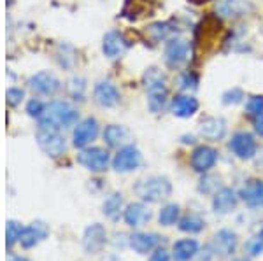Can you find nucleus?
I'll return each mask as SVG.
<instances>
[{
	"instance_id": "4be33fe9",
	"label": "nucleus",
	"mask_w": 263,
	"mask_h": 261,
	"mask_svg": "<svg viewBox=\"0 0 263 261\" xmlns=\"http://www.w3.org/2000/svg\"><path fill=\"white\" fill-rule=\"evenodd\" d=\"M95 98L102 107H114L120 102V91L112 83L102 81L95 86Z\"/></svg>"
},
{
	"instance_id": "2eb2a0df",
	"label": "nucleus",
	"mask_w": 263,
	"mask_h": 261,
	"mask_svg": "<svg viewBox=\"0 0 263 261\" xmlns=\"http://www.w3.org/2000/svg\"><path fill=\"white\" fill-rule=\"evenodd\" d=\"M151 210L147 205L141 204V202H137V204H130L128 207L125 209V212H123V219L128 226L132 228H139V226H144L146 223H149L151 219Z\"/></svg>"
},
{
	"instance_id": "f704fd0d",
	"label": "nucleus",
	"mask_w": 263,
	"mask_h": 261,
	"mask_svg": "<svg viewBox=\"0 0 263 261\" xmlns=\"http://www.w3.org/2000/svg\"><path fill=\"white\" fill-rule=\"evenodd\" d=\"M214 180H218V177H213V175H205V177L202 179L200 186H198V189H200L202 193H216L219 191V183L216 184Z\"/></svg>"
},
{
	"instance_id": "dca6fc26",
	"label": "nucleus",
	"mask_w": 263,
	"mask_h": 261,
	"mask_svg": "<svg viewBox=\"0 0 263 261\" xmlns=\"http://www.w3.org/2000/svg\"><path fill=\"white\" fill-rule=\"evenodd\" d=\"M200 135L213 142L221 140L227 135V121L223 117H205L200 123Z\"/></svg>"
},
{
	"instance_id": "c85d7f7f",
	"label": "nucleus",
	"mask_w": 263,
	"mask_h": 261,
	"mask_svg": "<svg viewBox=\"0 0 263 261\" xmlns=\"http://www.w3.org/2000/svg\"><path fill=\"white\" fill-rule=\"evenodd\" d=\"M179 210H181L179 205H176V204L165 205V207L160 210V216H158L160 225H163V226L176 225V223L179 221Z\"/></svg>"
},
{
	"instance_id": "c9c22d12",
	"label": "nucleus",
	"mask_w": 263,
	"mask_h": 261,
	"mask_svg": "<svg viewBox=\"0 0 263 261\" xmlns=\"http://www.w3.org/2000/svg\"><path fill=\"white\" fill-rule=\"evenodd\" d=\"M181 90H184V91H190V90H197V84H198V79H197V75L195 74H184L181 77Z\"/></svg>"
},
{
	"instance_id": "a19ab883",
	"label": "nucleus",
	"mask_w": 263,
	"mask_h": 261,
	"mask_svg": "<svg viewBox=\"0 0 263 261\" xmlns=\"http://www.w3.org/2000/svg\"><path fill=\"white\" fill-rule=\"evenodd\" d=\"M11 261H28L27 258H12Z\"/></svg>"
},
{
	"instance_id": "6e6552de",
	"label": "nucleus",
	"mask_w": 263,
	"mask_h": 261,
	"mask_svg": "<svg viewBox=\"0 0 263 261\" xmlns=\"http://www.w3.org/2000/svg\"><path fill=\"white\" fill-rule=\"evenodd\" d=\"M218 162V151L209 146H198L192 153V168L195 172L205 174Z\"/></svg>"
},
{
	"instance_id": "f03ea898",
	"label": "nucleus",
	"mask_w": 263,
	"mask_h": 261,
	"mask_svg": "<svg viewBox=\"0 0 263 261\" xmlns=\"http://www.w3.org/2000/svg\"><path fill=\"white\" fill-rule=\"evenodd\" d=\"M135 195L144 202L158 204L162 200H167L172 193V184L167 177L162 175H153V177L141 179L134 188Z\"/></svg>"
},
{
	"instance_id": "423d86ee",
	"label": "nucleus",
	"mask_w": 263,
	"mask_h": 261,
	"mask_svg": "<svg viewBox=\"0 0 263 261\" xmlns=\"http://www.w3.org/2000/svg\"><path fill=\"white\" fill-rule=\"evenodd\" d=\"M141 163H142V154L135 146L121 147L112 159V167L118 172H132L141 167Z\"/></svg>"
},
{
	"instance_id": "5701e85b",
	"label": "nucleus",
	"mask_w": 263,
	"mask_h": 261,
	"mask_svg": "<svg viewBox=\"0 0 263 261\" xmlns=\"http://www.w3.org/2000/svg\"><path fill=\"white\" fill-rule=\"evenodd\" d=\"M198 254V242L195 238H181L172 246V258L176 261H190Z\"/></svg>"
},
{
	"instance_id": "4468645a",
	"label": "nucleus",
	"mask_w": 263,
	"mask_h": 261,
	"mask_svg": "<svg viewBox=\"0 0 263 261\" xmlns=\"http://www.w3.org/2000/svg\"><path fill=\"white\" fill-rule=\"evenodd\" d=\"M48 235H49L48 225H44L42 221H35V223H32L30 226L23 228V231H21V237H20V242L25 249H30V247L37 246L39 242L44 240Z\"/></svg>"
},
{
	"instance_id": "473e14b6",
	"label": "nucleus",
	"mask_w": 263,
	"mask_h": 261,
	"mask_svg": "<svg viewBox=\"0 0 263 261\" xmlns=\"http://www.w3.org/2000/svg\"><path fill=\"white\" fill-rule=\"evenodd\" d=\"M246 109L251 116H260L263 112V96H251L246 104Z\"/></svg>"
},
{
	"instance_id": "bb28decb",
	"label": "nucleus",
	"mask_w": 263,
	"mask_h": 261,
	"mask_svg": "<svg viewBox=\"0 0 263 261\" xmlns=\"http://www.w3.org/2000/svg\"><path fill=\"white\" fill-rule=\"evenodd\" d=\"M174 33H176V28H174V25H171V23H153L147 27V35H149L155 42L168 39V37H172Z\"/></svg>"
},
{
	"instance_id": "72a5a7b5",
	"label": "nucleus",
	"mask_w": 263,
	"mask_h": 261,
	"mask_svg": "<svg viewBox=\"0 0 263 261\" xmlns=\"http://www.w3.org/2000/svg\"><path fill=\"white\" fill-rule=\"evenodd\" d=\"M244 98V93L239 90V88H233V90H228L227 93L223 95V104L224 105H237L240 104Z\"/></svg>"
},
{
	"instance_id": "79ce46f5",
	"label": "nucleus",
	"mask_w": 263,
	"mask_h": 261,
	"mask_svg": "<svg viewBox=\"0 0 263 261\" xmlns=\"http://www.w3.org/2000/svg\"><path fill=\"white\" fill-rule=\"evenodd\" d=\"M235 261H249V259L248 258H237Z\"/></svg>"
},
{
	"instance_id": "2f4dec72",
	"label": "nucleus",
	"mask_w": 263,
	"mask_h": 261,
	"mask_svg": "<svg viewBox=\"0 0 263 261\" xmlns=\"http://www.w3.org/2000/svg\"><path fill=\"white\" fill-rule=\"evenodd\" d=\"M69 90H70V95L74 96L76 100H83L86 86H84V81L81 77H74V79H70Z\"/></svg>"
},
{
	"instance_id": "393cba45",
	"label": "nucleus",
	"mask_w": 263,
	"mask_h": 261,
	"mask_svg": "<svg viewBox=\"0 0 263 261\" xmlns=\"http://www.w3.org/2000/svg\"><path fill=\"white\" fill-rule=\"evenodd\" d=\"M128 138H130V132L125 126H120V125L107 126L104 132V140L107 142L109 147H125Z\"/></svg>"
},
{
	"instance_id": "f8f14e48",
	"label": "nucleus",
	"mask_w": 263,
	"mask_h": 261,
	"mask_svg": "<svg viewBox=\"0 0 263 261\" xmlns=\"http://www.w3.org/2000/svg\"><path fill=\"white\" fill-rule=\"evenodd\" d=\"M239 196L242 198V202L249 207L256 209L263 207V180L260 179H251L240 188Z\"/></svg>"
},
{
	"instance_id": "ea45409f",
	"label": "nucleus",
	"mask_w": 263,
	"mask_h": 261,
	"mask_svg": "<svg viewBox=\"0 0 263 261\" xmlns=\"http://www.w3.org/2000/svg\"><path fill=\"white\" fill-rule=\"evenodd\" d=\"M254 130H256V133H260L263 137V112L260 116L254 117Z\"/></svg>"
},
{
	"instance_id": "9d476101",
	"label": "nucleus",
	"mask_w": 263,
	"mask_h": 261,
	"mask_svg": "<svg viewBox=\"0 0 263 261\" xmlns=\"http://www.w3.org/2000/svg\"><path fill=\"white\" fill-rule=\"evenodd\" d=\"M251 9H253V6L249 0H221V2L216 6V12L224 19L239 18V16L248 14Z\"/></svg>"
},
{
	"instance_id": "7c9ffc66",
	"label": "nucleus",
	"mask_w": 263,
	"mask_h": 261,
	"mask_svg": "<svg viewBox=\"0 0 263 261\" xmlns=\"http://www.w3.org/2000/svg\"><path fill=\"white\" fill-rule=\"evenodd\" d=\"M246 247H248V252L251 256L263 254V230L256 235V237H253L251 240L248 242V246H246Z\"/></svg>"
},
{
	"instance_id": "c756f323",
	"label": "nucleus",
	"mask_w": 263,
	"mask_h": 261,
	"mask_svg": "<svg viewBox=\"0 0 263 261\" xmlns=\"http://www.w3.org/2000/svg\"><path fill=\"white\" fill-rule=\"evenodd\" d=\"M21 231H23V226L16 221H9L7 223V230H6V237H7V247H12L16 242L20 240Z\"/></svg>"
},
{
	"instance_id": "f257e3e1",
	"label": "nucleus",
	"mask_w": 263,
	"mask_h": 261,
	"mask_svg": "<svg viewBox=\"0 0 263 261\" xmlns=\"http://www.w3.org/2000/svg\"><path fill=\"white\" fill-rule=\"evenodd\" d=\"M78 123V111L67 102H51L39 117V126L44 128H69Z\"/></svg>"
},
{
	"instance_id": "4c0bfd02",
	"label": "nucleus",
	"mask_w": 263,
	"mask_h": 261,
	"mask_svg": "<svg viewBox=\"0 0 263 261\" xmlns=\"http://www.w3.org/2000/svg\"><path fill=\"white\" fill-rule=\"evenodd\" d=\"M21 100H23V90H20V88H11V90L7 91V102L11 105H18Z\"/></svg>"
},
{
	"instance_id": "39448f33",
	"label": "nucleus",
	"mask_w": 263,
	"mask_h": 261,
	"mask_svg": "<svg viewBox=\"0 0 263 261\" xmlns=\"http://www.w3.org/2000/svg\"><path fill=\"white\" fill-rule=\"evenodd\" d=\"M78 163L90 172H104L109 165V154L102 147H88L78 154Z\"/></svg>"
},
{
	"instance_id": "a878e982",
	"label": "nucleus",
	"mask_w": 263,
	"mask_h": 261,
	"mask_svg": "<svg viewBox=\"0 0 263 261\" xmlns=\"http://www.w3.org/2000/svg\"><path fill=\"white\" fill-rule=\"evenodd\" d=\"M102 209H104L102 212H104L105 216L109 217V219H112V221L120 219V214H121V210H123V196H121V193H112V195L104 202V207H102Z\"/></svg>"
},
{
	"instance_id": "9b49d317",
	"label": "nucleus",
	"mask_w": 263,
	"mask_h": 261,
	"mask_svg": "<svg viewBox=\"0 0 263 261\" xmlns=\"http://www.w3.org/2000/svg\"><path fill=\"white\" fill-rule=\"evenodd\" d=\"M107 242V231L102 225H91L88 226L83 235V247L88 252H99Z\"/></svg>"
},
{
	"instance_id": "f3484780",
	"label": "nucleus",
	"mask_w": 263,
	"mask_h": 261,
	"mask_svg": "<svg viewBox=\"0 0 263 261\" xmlns=\"http://www.w3.org/2000/svg\"><path fill=\"white\" fill-rule=\"evenodd\" d=\"M237 233L232 230H221L214 235V242H213V252L219 256H230L233 251L237 249Z\"/></svg>"
},
{
	"instance_id": "cd10ccee",
	"label": "nucleus",
	"mask_w": 263,
	"mask_h": 261,
	"mask_svg": "<svg viewBox=\"0 0 263 261\" xmlns=\"http://www.w3.org/2000/svg\"><path fill=\"white\" fill-rule=\"evenodd\" d=\"M203 226H205V223L197 214H188L179 221V230L184 231V233H200Z\"/></svg>"
},
{
	"instance_id": "a211bd4d",
	"label": "nucleus",
	"mask_w": 263,
	"mask_h": 261,
	"mask_svg": "<svg viewBox=\"0 0 263 261\" xmlns=\"http://www.w3.org/2000/svg\"><path fill=\"white\" fill-rule=\"evenodd\" d=\"M237 202H239V195L232 188H221L214 193L213 209L216 214H228L237 207Z\"/></svg>"
},
{
	"instance_id": "58836bf2",
	"label": "nucleus",
	"mask_w": 263,
	"mask_h": 261,
	"mask_svg": "<svg viewBox=\"0 0 263 261\" xmlns=\"http://www.w3.org/2000/svg\"><path fill=\"white\" fill-rule=\"evenodd\" d=\"M149 261H171V254H168V252L162 247V249H156L155 252H153Z\"/></svg>"
},
{
	"instance_id": "aec40b11",
	"label": "nucleus",
	"mask_w": 263,
	"mask_h": 261,
	"mask_svg": "<svg viewBox=\"0 0 263 261\" xmlns=\"http://www.w3.org/2000/svg\"><path fill=\"white\" fill-rule=\"evenodd\" d=\"M128 48V42H126L125 37L121 35L120 32H109L107 35L104 37V44H102V51H104L105 56L109 58H120L123 53Z\"/></svg>"
},
{
	"instance_id": "7ed1b4c3",
	"label": "nucleus",
	"mask_w": 263,
	"mask_h": 261,
	"mask_svg": "<svg viewBox=\"0 0 263 261\" xmlns=\"http://www.w3.org/2000/svg\"><path fill=\"white\" fill-rule=\"evenodd\" d=\"M144 86L147 91V104L151 112L158 114L167 102V86H165V75L158 69H149L144 74Z\"/></svg>"
},
{
	"instance_id": "1a4fd4ad",
	"label": "nucleus",
	"mask_w": 263,
	"mask_h": 261,
	"mask_svg": "<svg viewBox=\"0 0 263 261\" xmlns=\"http://www.w3.org/2000/svg\"><path fill=\"white\" fill-rule=\"evenodd\" d=\"M99 135V123L93 117L81 121L74 130V146L76 147H86L91 144L93 140Z\"/></svg>"
},
{
	"instance_id": "e433bc0d",
	"label": "nucleus",
	"mask_w": 263,
	"mask_h": 261,
	"mask_svg": "<svg viewBox=\"0 0 263 261\" xmlns=\"http://www.w3.org/2000/svg\"><path fill=\"white\" fill-rule=\"evenodd\" d=\"M44 104H41L39 100H30L27 105V112L30 114L32 117H41V114L44 112Z\"/></svg>"
},
{
	"instance_id": "20e7f679",
	"label": "nucleus",
	"mask_w": 263,
	"mask_h": 261,
	"mask_svg": "<svg viewBox=\"0 0 263 261\" xmlns=\"http://www.w3.org/2000/svg\"><path fill=\"white\" fill-rule=\"evenodd\" d=\"M37 142H39L41 149L53 158L62 156L67 149L65 138L62 137V133L57 128H44V126H41L39 132H37Z\"/></svg>"
},
{
	"instance_id": "0eeeda50",
	"label": "nucleus",
	"mask_w": 263,
	"mask_h": 261,
	"mask_svg": "<svg viewBox=\"0 0 263 261\" xmlns=\"http://www.w3.org/2000/svg\"><path fill=\"white\" fill-rule=\"evenodd\" d=\"M228 147H230V151L239 159H251L254 154H256V140H254V137L248 132L235 133V135L232 137Z\"/></svg>"
},
{
	"instance_id": "6ab92c4d",
	"label": "nucleus",
	"mask_w": 263,
	"mask_h": 261,
	"mask_svg": "<svg viewBox=\"0 0 263 261\" xmlns=\"http://www.w3.org/2000/svg\"><path fill=\"white\" fill-rule=\"evenodd\" d=\"M190 56V42L184 39H172L165 48V58L171 65H181Z\"/></svg>"
},
{
	"instance_id": "412c9836",
	"label": "nucleus",
	"mask_w": 263,
	"mask_h": 261,
	"mask_svg": "<svg viewBox=\"0 0 263 261\" xmlns=\"http://www.w3.org/2000/svg\"><path fill=\"white\" fill-rule=\"evenodd\" d=\"M160 235L156 233H134L130 237V247L137 254H147L153 249H156L160 244Z\"/></svg>"
},
{
	"instance_id": "b1692460",
	"label": "nucleus",
	"mask_w": 263,
	"mask_h": 261,
	"mask_svg": "<svg viewBox=\"0 0 263 261\" xmlns=\"http://www.w3.org/2000/svg\"><path fill=\"white\" fill-rule=\"evenodd\" d=\"M198 111V100L190 95H179L172 100V114L177 117H192Z\"/></svg>"
},
{
	"instance_id": "ddd939ff",
	"label": "nucleus",
	"mask_w": 263,
	"mask_h": 261,
	"mask_svg": "<svg viewBox=\"0 0 263 261\" xmlns=\"http://www.w3.org/2000/svg\"><path fill=\"white\" fill-rule=\"evenodd\" d=\"M28 84H30V88L35 91V93L46 95V96L54 95L58 90H60V81H58V79L54 77L53 74H49V72L35 74L33 77H30Z\"/></svg>"
}]
</instances>
